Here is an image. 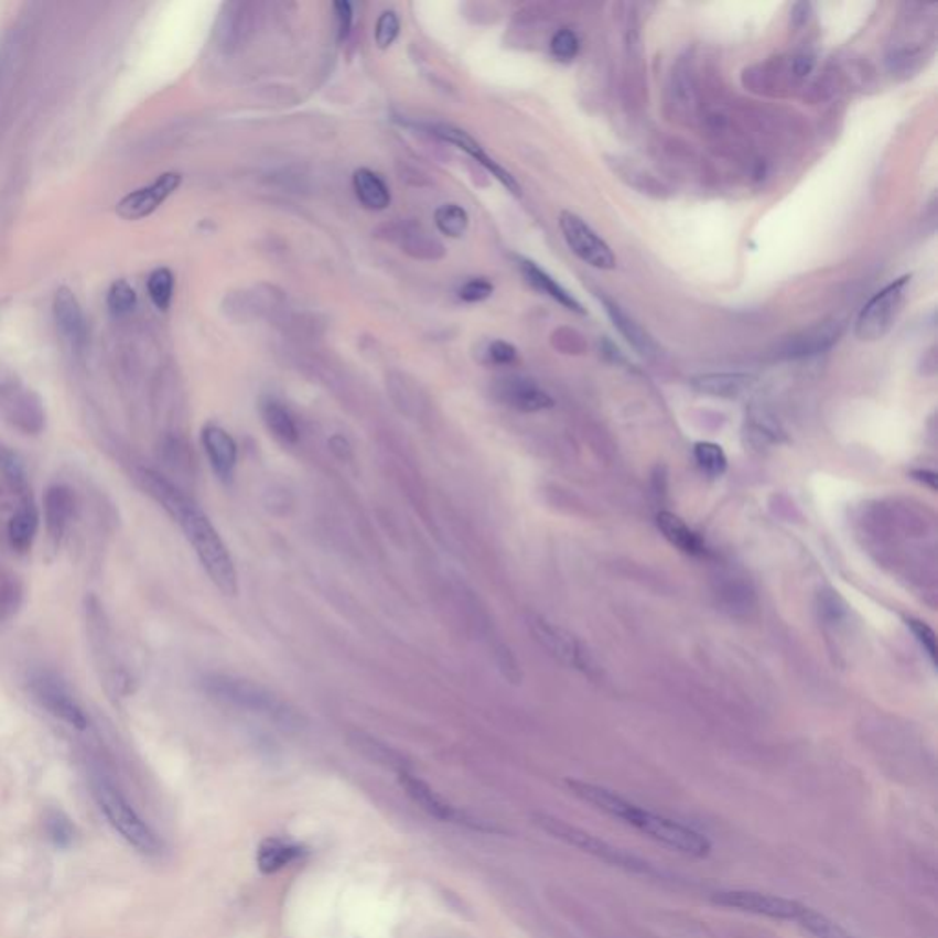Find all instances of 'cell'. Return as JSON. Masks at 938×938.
Listing matches in <instances>:
<instances>
[{"instance_id": "f546056e", "label": "cell", "mask_w": 938, "mask_h": 938, "mask_svg": "<svg viewBox=\"0 0 938 938\" xmlns=\"http://www.w3.org/2000/svg\"><path fill=\"white\" fill-rule=\"evenodd\" d=\"M799 926L807 929L808 934L816 938H860L847 931L843 926L834 923L832 918L823 913L816 912L812 907L805 906L804 913L798 918Z\"/></svg>"}, {"instance_id": "836d02e7", "label": "cell", "mask_w": 938, "mask_h": 938, "mask_svg": "<svg viewBox=\"0 0 938 938\" xmlns=\"http://www.w3.org/2000/svg\"><path fill=\"white\" fill-rule=\"evenodd\" d=\"M136 303H138L136 290L126 279L112 282V287L109 288V293H107V306H109L110 314L116 315V317H126L136 309Z\"/></svg>"}, {"instance_id": "5bb4252c", "label": "cell", "mask_w": 938, "mask_h": 938, "mask_svg": "<svg viewBox=\"0 0 938 938\" xmlns=\"http://www.w3.org/2000/svg\"><path fill=\"white\" fill-rule=\"evenodd\" d=\"M528 625L533 638L547 649L548 655H552L556 660L567 664L570 668L585 669V655L574 636L558 625L550 624L541 616H532Z\"/></svg>"}, {"instance_id": "ac0fdd59", "label": "cell", "mask_w": 938, "mask_h": 938, "mask_svg": "<svg viewBox=\"0 0 938 938\" xmlns=\"http://www.w3.org/2000/svg\"><path fill=\"white\" fill-rule=\"evenodd\" d=\"M567 787L581 801L592 805L597 810H602V812L607 813L611 818L619 819L624 823L629 821L630 816L635 813L636 807H638V805L630 804L629 799L622 798V796L613 793V790L597 787V785H592V783L567 779Z\"/></svg>"}, {"instance_id": "ee69618b", "label": "cell", "mask_w": 938, "mask_h": 938, "mask_svg": "<svg viewBox=\"0 0 938 938\" xmlns=\"http://www.w3.org/2000/svg\"><path fill=\"white\" fill-rule=\"evenodd\" d=\"M11 378H15V376L6 375V373H2V370H0V389H2V387H4L6 384L11 380Z\"/></svg>"}, {"instance_id": "277c9868", "label": "cell", "mask_w": 938, "mask_h": 938, "mask_svg": "<svg viewBox=\"0 0 938 938\" xmlns=\"http://www.w3.org/2000/svg\"><path fill=\"white\" fill-rule=\"evenodd\" d=\"M627 824L640 830L641 834L651 838L660 845L668 847L671 851L680 852L686 856L705 858L711 852V841L708 840V835L694 830L693 827L680 823L677 819L651 812L646 808L636 807Z\"/></svg>"}, {"instance_id": "60d3db41", "label": "cell", "mask_w": 938, "mask_h": 938, "mask_svg": "<svg viewBox=\"0 0 938 938\" xmlns=\"http://www.w3.org/2000/svg\"><path fill=\"white\" fill-rule=\"evenodd\" d=\"M334 10H336L337 17V32H339V39L343 41V39L348 37L351 28H353V8L348 2H336Z\"/></svg>"}, {"instance_id": "603a6c76", "label": "cell", "mask_w": 938, "mask_h": 938, "mask_svg": "<svg viewBox=\"0 0 938 938\" xmlns=\"http://www.w3.org/2000/svg\"><path fill=\"white\" fill-rule=\"evenodd\" d=\"M354 191L367 209L384 212L391 204V191L386 182L370 169H358L353 176Z\"/></svg>"}, {"instance_id": "1f68e13d", "label": "cell", "mask_w": 938, "mask_h": 938, "mask_svg": "<svg viewBox=\"0 0 938 938\" xmlns=\"http://www.w3.org/2000/svg\"><path fill=\"white\" fill-rule=\"evenodd\" d=\"M147 292L151 298L152 304L160 312H168L169 306L173 303L174 293V276L169 268H157L147 279Z\"/></svg>"}, {"instance_id": "4fadbf2b", "label": "cell", "mask_w": 938, "mask_h": 938, "mask_svg": "<svg viewBox=\"0 0 938 938\" xmlns=\"http://www.w3.org/2000/svg\"><path fill=\"white\" fill-rule=\"evenodd\" d=\"M52 310H54L55 325L61 336L71 343L74 351L82 353L83 348L87 347L88 325L76 293L72 292L71 288H57Z\"/></svg>"}, {"instance_id": "9c48e42d", "label": "cell", "mask_w": 938, "mask_h": 938, "mask_svg": "<svg viewBox=\"0 0 938 938\" xmlns=\"http://www.w3.org/2000/svg\"><path fill=\"white\" fill-rule=\"evenodd\" d=\"M536 823L545 832L552 834L553 838H558V840L564 841V843H569V845L575 847V849H581L583 852H589V854L600 858L603 862L624 865V867L629 869H644L641 867V862H638L636 858L625 854L624 851H619L616 847L608 845L607 841L597 840L596 835L589 834L585 830L564 823L561 819L552 818V816H547V813H537Z\"/></svg>"}, {"instance_id": "4dcf8cb0", "label": "cell", "mask_w": 938, "mask_h": 938, "mask_svg": "<svg viewBox=\"0 0 938 938\" xmlns=\"http://www.w3.org/2000/svg\"><path fill=\"white\" fill-rule=\"evenodd\" d=\"M434 224L439 228L440 234L451 239H461L462 235L466 234L470 226V217L464 207L456 204H444L434 213Z\"/></svg>"}, {"instance_id": "3957f363", "label": "cell", "mask_w": 938, "mask_h": 938, "mask_svg": "<svg viewBox=\"0 0 938 938\" xmlns=\"http://www.w3.org/2000/svg\"><path fill=\"white\" fill-rule=\"evenodd\" d=\"M93 794L105 818L115 827L116 832L147 856H157L162 852V841L152 832L151 827L141 819L126 796L116 788L115 783L105 776H93Z\"/></svg>"}, {"instance_id": "52a82bcc", "label": "cell", "mask_w": 938, "mask_h": 938, "mask_svg": "<svg viewBox=\"0 0 938 938\" xmlns=\"http://www.w3.org/2000/svg\"><path fill=\"white\" fill-rule=\"evenodd\" d=\"M30 693L46 713L55 716L57 721L65 722L66 726L74 730H87L88 715L83 705L77 702L71 689L61 682L60 678L48 672H37L30 680Z\"/></svg>"}, {"instance_id": "6da1fadb", "label": "cell", "mask_w": 938, "mask_h": 938, "mask_svg": "<svg viewBox=\"0 0 938 938\" xmlns=\"http://www.w3.org/2000/svg\"><path fill=\"white\" fill-rule=\"evenodd\" d=\"M136 481L182 528L185 539L190 541L196 558L201 559L202 567L218 591L224 592L226 596H235L239 592V580L231 553L223 537L218 536L217 528L213 527L195 500L151 467H138Z\"/></svg>"}, {"instance_id": "d6a6232c", "label": "cell", "mask_w": 938, "mask_h": 938, "mask_svg": "<svg viewBox=\"0 0 938 938\" xmlns=\"http://www.w3.org/2000/svg\"><path fill=\"white\" fill-rule=\"evenodd\" d=\"M694 461L699 464L700 470L710 475V477H721L722 473L726 472L727 459L726 453L721 445L713 442H699L694 445Z\"/></svg>"}, {"instance_id": "7a4b0ae2", "label": "cell", "mask_w": 938, "mask_h": 938, "mask_svg": "<svg viewBox=\"0 0 938 938\" xmlns=\"http://www.w3.org/2000/svg\"><path fill=\"white\" fill-rule=\"evenodd\" d=\"M207 697L220 704L259 715L281 727H298L301 716L290 702L265 688L261 683L231 675H209L202 680Z\"/></svg>"}, {"instance_id": "ba28073f", "label": "cell", "mask_w": 938, "mask_h": 938, "mask_svg": "<svg viewBox=\"0 0 938 938\" xmlns=\"http://www.w3.org/2000/svg\"><path fill=\"white\" fill-rule=\"evenodd\" d=\"M715 906L726 907L733 912L750 913L757 917L774 918V920H796L804 913L805 904L790 901L785 896L766 895L757 891H719L711 895Z\"/></svg>"}, {"instance_id": "ab89813d", "label": "cell", "mask_w": 938, "mask_h": 938, "mask_svg": "<svg viewBox=\"0 0 938 938\" xmlns=\"http://www.w3.org/2000/svg\"><path fill=\"white\" fill-rule=\"evenodd\" d=\"M488 358L495 365H510L517 359V351L510 343L494 342L488 347Z\"/></svg>"}, {"instance_id": "b9f144b4", "label": "cell", "mask_w": 938, "mask_h": 938, "mask_svg": "<svg viewBox=\"0 0 938 938\" xmlns=\"http://www.w3.org/2000/svg\"><path fill=\"white\" fill-rule=\"evenodd\" d=\"M813 61L810 57H798L796 60V74L798 76H807L812 71Z\"/></svg>"}, {"instance_id": "8fae6325", "label": "cell", "mask_w": 938, "mask_h": 938, "mask_svg": "<svg viewBox=\"0 0 938 938\" xmlns=\"http://www.w3.org/2000/svg\"><path fill=\"white\" fill-rule=\"evenodd\" d=\"M180 184H182V174L173 173V171L160 174L152 184L143 185L140 190L131 191L129 195L123 196L116 206V213L126 220L149 217L162 206L163 202L168 201L169 196L173 195L174 191L179 190Z\"/></svg>"}, {"instance_id": "4316f807", "label": "cell", "mask_w": 938, "mask_h": 938, "mask_svg": "<svg viewBox=\"0 0 938 938\" xmlns=\"http://www.w3.org/2000/svg\"><path fill=\"white\" fill-rule=\"evenodd\" d=\"M603 304H605V310H607L608 317L613 320L614 326L624 334L629 345H633L638 351V354L649 358L655 353V343H653L649 334L633 317L625 314L618 304L608 301V299H603Z\"/></svg>"}, {"instance_id": "e575fe53", "label": "cell", "mask_w": 938, "mask_h": 938, "mask_svg": "<svg viewBox=\"0 0 938 938\" xmlns=\"http://www.w3.org/2000/svg\"><path fill=\"white\" fill-rule=\"evenodd\" d=\"M398 33H400V21H398L397 13L395 11H384L378 22H376V44L381 50L389 48L397 41Z\"/></svg>"}, {"instance_id": "83f0119b", "label": "cell", "mask_w": 938, "mask_h": 938, "mask_svg": "<svg viewBox=\"0 0 938 938\" xmlns=\"http://www.w3.org/2000/svg\"><path fill=\"white\" fill-rule=\"evenodd\" d=\"M840 336V325L834 323H824L816 328L805 332L804 336H796L788 343V356H808V354H818L824 348L832 347V343L838 342Z\"/></svg>"}, {"instance_id": "5b68a950", "label": "cell", "mask_w": 938, "mask_h": 938, "mask_svg": "<svg viewBox=\"0 0 938 938\" xmlns=\"http://www.w3.org/2000/svg\"><path fill=\"white\" fill-rule=\"evenodd\" d=\"M912 277H901L898 281L891 282L884 290H880L858 315L856 337L860 342H878L890 334L895 325L896 317L901 314L906 288Z\"/></svg>"}, {"instance_id": "7c38bea8", "label": "cell", "mask_w": 938, "mask_h": 938, "mask_svg": "<svg viewBox=\"0 0 938 938\" xmlns=\"http://www.w3.org/2000/svg\"><path fill=\"white\" fill-rule=\"evenodd\" d=\"M398 779H400V785H402L407 796L418 807L425 810L429 816H433V818L440 819V821H445V823L450 821V823L466 824V827H472V829L494 830L489 829V827H484L483 823H475V819L467 818L466 813H461L456 808L451 807L450 804H445L444 799L440 798L439 794L434 793L428 783L422 781L420 777L414 776L411 772H400Z\"/></svg>"}, {"instance_id": "d590c367", "label": "cell", "mask_w": 938, "mask_h": 938, "mask_svg": "<svg viewBox=\"0 0 938 938\" xmlns=\"http://www.w3.org/2000/svg\"><path fill=\"white\" fill-rule=\"evenodd\" d=\"M553 57L559 61H572L580 52V39L572 30H559L550 43Z\"/></svg>"}, {"instance_id": "7bdbcfd3", "label": "cell", "mask_w": 938, "mask_h": 938, "mask_svg": "<svg viewBox=\"0 0 938 938\" xmlns=\"http://www.w3.org/2000/svg\"><path fill=\"white\" fill-rule=\"evenodd\" d=\"M913 477L918 478V481H926L929 484V488L937 489V473L934 472H923V470H918V472H913Z\"/></svg>"}, {"instance_id": "f35d334b", "label": "cell", "mask_w": 938, "mask_h": 938, "mask_svg": "<svg viewBox=\"0 0 938 938\" xmlns=\"http://www.w3.org/2000/svg\"><path fill=\"white\" fill-rule=\"evenodd\" d=\"M688 71H680L672 76V98H677L678 105L689 107L693 104V85H691V76L688 77Z\"/></svg>"}, {"instance_id": "30bf717a", "label": "cell", "mask_w": 938, "mask_h": 938, "mask_svg": "<svg viewBox=\"0 0 938 938\" xmlns=\"http://www.w3.org/2000/svg\"><path fill=\"white\" fill-rule=\"evenodd\" d=\"M559 228L570 250L580 257L581 261L597 270H613L616 267L613 250L583 218L574 213L563 212L559 217Z\"/></svg>"}, {"instance_id": "9a60e30c", "label": "cell", "mask_w": 938, "mask_h": 938, "mask_svg": "<svg viewBox=\"0 0 938 938\" xmlns=\"http://www.w3.org/2000/svg\"><path fill=\"white\" fill-rule=\"evenodd\" d=\"M44 527L50 539L60 545L76 514V494L66 484H52L43 497Z\"/></svg>"}, {"instance_id": "44dd1931", "label": "cell", "mask_w": 938, "mask_h": 938, "mask_svg": "<svg viewBox=\"0 0 938 938\" xmlns=\"http://www.w3.org/2000/svg\"><path fill=\"white\" fill-rule=\"evenodd\" d=\"M519 268H521L522 276L527 279L528 284L536 288L537 292L545 293V295L552 298L553 301H558L559 304H563L564 309L572 310V312H578V314L585 312L580 301L572 293L567 292L559 282L553 281L547 271L537 267L536 262L521 259L519 261Z\"/></svg>"}, {"instance_id": "cb8c5ba5", "label": "cell", "mask_w": 938, "mask_h": 938, "mask_svg": "<svg viewBox=\"0 0 938 938\" xmlns=\"http://www.w3.org/2000/svg\"><path fill=\"white\" fill-rule=\"evenodd\" d=\"M754 376L748 375H730V373H721V375H704L694 378L693 387L697 391L711 395L719 398H737L748 391L750 387L754 386Z\"/></svg>"}, {"instance_id": "484cf974", "label": "cell", "mask_w": 938, "mask_h": 938, "mask_svg": "<svg viewBox=\"0 0 938 938\" xmlns=\"http://www.w3.org/2000/svg\"><path fill=\"white\" fill-rule=\"evenodd\" d=\"M262 420L267 423L270 431L277 440H281L282 444H298L299 429L298 423L293 420L292 414L287 407L281 402H277L273 398H268L261 406Z\"/></svg>"}, {"instance_id": "f1b7e54d", "label": "cell", "mask_w": 938, "mask_h": 938, "mask_svg": "<svg viewBox=\"0 0 938 938\" xmlns=\"http://www.w3.org/2000/svg\"><path fill=\"white\" fill-rule=\"evenodd\" d=\"M22 596L24 591L19 575L0 563V622L15 616L17 611L21 608Z\"/></svg>"}, {"instance_id": "e0dca14e", "label": "cell", "mask_w": 938, "mask_h": 938, "mask_svg": "<svg viewBox=\"0 0 938 938\" xmlns=\"http://www.w3.org/2000/svg\"><path fill=\"white\" fill-rule=\"evenodd\" d=\"M202 445L218 477L224 481L231 478L239 456L234 436L220 425L207 423L206 428L202 429Z\"/></svg>"}, {"instance_id": "7402d4cb", "label": "cell", "mask_w": 938, "mask_h": 938, "mask_svg": "<svg viewBox=\"0 0 938 938\" xmlns=\"http://www.w3.org/2000/svg\"><path fill=\"white\" fill-rule=\"evenodd\" d=\"M657 525L664 537L671 542L672 547H677L680 552L689 553V556L704 553V541L680 517L669 514V511H660L657 517Z\"/></svg>"}, {"instance_id": "2e32d148", "label": "cell", "mask_w": 938, "mask_h": 938, "mask_svg": "<svg viewBox=\"0 0 938 938\" xmlns=\"http://www.w3.org/2000/svg\"><path fill=\"white\" fill-rule=\"evenodd\" d=\"M433 134L439 136L440 140L448 141L451 145H455L456 149L467 152L473 160H477L483 168H486V171L494 174L495 179L499 180L500 184L505 185L506 190L511 191L514 195H521V187L517 184V180L514 179L506 169L500 168L499 163L492 160V158L483 151L481 143L473 140L472 136L467 134V132L461 131V129H456V127L434 126Z\"/></svg>"}, {"instance_id": "74e56055", "label": "cell", "mask_w": 938, "mask_h": 938, "mask_svg": "<svg viewBox=\"0 0 938 938\" xmlns=\"http://www.w3.org/2000/svg\"><path fill=\"white\" fill-rule=\"evenodd\" d=\"M492 293H494V284L483 277H478V279H472V281L462 284L461 290H459V298L466 303H481V301L492 298Z\"/></svg>"}, {"instance_id": "d4e9b609", "label": "cell", "mask_w": 938, "mask_h": 938, "mask_svg": "<svg viewBox=\"0 0 938 938\" xmlns=\"http://www.w3.org/2000/svg\"><path fill=\"white\" fill-rule=\"evenodd\" d=\"M303 847L290 843V841L270 838V840L262 841L259 851H257V865L262 873L273 874L295 862L299 856H303Z\"/></svg>"}, {"instance_id": "8992f818", "label": "cell", "mask_w": 938, "mask_h": 938, "mask_svg": "<svg viewBox=\"0 0 938 938\" xmlns=\"http://www.w3.org/2000/svg\"><path fill=\"white\" fill-rule=\"evenodd\" d=\"M0 418L22 434H41L46 428V409L37 392L11 378L0 389Z\"/></svg>"}, {"instance_id": "8d00e7d4", "label": "cell", "mask_w": 938, "mask_h": 938, "mask_svg": "<svg viewBox=\"0 0 938 938\" xmlns=\"http://www.w3.org/2000/svg\"><path fill=\"white\" fill-rule=\"evenodd\" d=\"M907 627L912 629L913 635L917 638L918 644L923 646L924 651L928 655L931 662L937 664L938 646L937 635L923 619L907 618Z\"/></svg>"}, {"instance_id": "ffe728a7", "label": "cell", "mask_w": 938, "mask_h": 938, "mask_svg": "<svg viewBox=\"0 0 938 938\" xmlns=\"http://www.w3.org/2000/svg\"><path fill=\"white\" fill-rule=\"evenodd\" d=\"M497 395L506 406L522 412L545 411L553 406L552 398L548 397L541 387H537L533 381L525 380V378H508L500 381Z\"/></svg>"}, {"instance_id": "d6986e66", "label": "cell", "mask_w": 938, "mask_h": 938, "mask_svg": "<svg viewBox=\"0 0 938 938\" xmlns=\"http://www.w3.org/2000/svg\"><path fill=\"white\" fill-rule=\"evenodd\" d=\"M41 514L30 495H22L8 521V541L17 552H28L37 537Z\"/></svg>"}]
</instances>
